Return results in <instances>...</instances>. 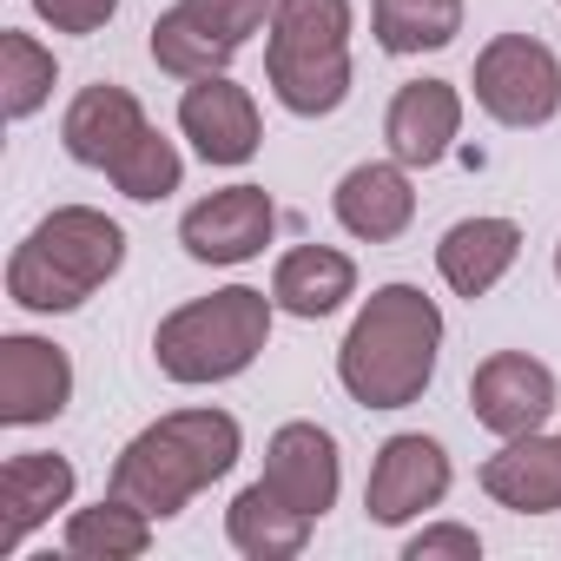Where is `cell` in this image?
<instances>
[{
    "instance_id": "obj_1",
    "label": "cell",
    "mask_w": 561,
    "mask_h": 561,
    "mask_svg": "<svg viewBox=\"0 0 561 561\" xmlns=\"http://www.w3.org/2000/svg\"><path fill=\"white\" fill-rule=\"evenodd\" d=\"M443 311L416 285H377L337 344V383L364 410H410L436 383Z\"/></svg>"
},
{
    "instance_id": "obj_2",
    "label": "cell",
    "mask_w": 561,
    "mask_h": 561,
    "mask_svg": "<svg viewBox=\"0 0 561 561\" xmlns=\"http://www.w3.org/2000/svg\"><path fill=\"white\" fill-rule=\"evenodd\" d=\"M126 264V231L100 205H60L47 211L8 257V298L34 318L80 311L100 285H113Z\"/></svg>"
},
{
    "instance_id": "obj_3",
    "label": "cell",
    "mask_w": 561,
    "mask_h": 561,
    "mask_svg": "<svg viewBox=\"0 0 561 561\" xmlns=\"http://www.w3.org/2000/svg\"><path fill=\"white\" fill-rule=\"evenodd\" d=\"M244 456V430L225 410H172L159 423H146L119 462H113V495L139 502L152 522L179 515L198 489H211L218 476H231V462Z\"/></svg>"
},
{
    "instance_id": "obj_4",
    "label": "cell",
    "mask_w": 561,
    "mask_h": 561,
    "mask_svg": "<svg viewBox=\"0 0 561 561\" xmlns=\"http://www.w3.org/2000/svg\"><path fill=\"white\" fill-rule=\"evenodd\" d=\"M351 0H277L264 27V80L277 106L324 119L351 100Z\"/></svg>"
},
{
    "instance_id": "obj_5",
    "label": "cell",
    "mask_w": 561,
    "mask_h": 561,
    "mask_svg": "<svg viewBox=\"0 0 561 561\" xmlns=\"http://www.w3.org/2000/svg\"><path fill=\"white\" fill-rule=\"evenodd\" d=\"M271 318H277V305H271L264 291L225 285V291L192 298V305H179L172 318H159L152 357H159V370H165L172 383H192V390H198V383H231V377H244V370L264 357Z\"/></svg>"
},
{
    "instance_id": "obj_6",
    "label": "cell",
    "mask_w": 561,
    "mask_h": 561,
    "mask_svg": "<svg viewBox=\"0 0 561 561\" xmlns=\"http://www.w3.org/2000/svg\"><path fill=\"white\" fill-rule=\"evenodd\" d=\"M277 0H172L152 21V67L172 80L225 73L251 34H264Z\"/></svg>"
},
{
    "instance_id": "obj_7",
    "label": "cell",
    "mask_w": 561,
    "mask_h": 561,
    "mask_svg": "<svg viewBox=\"0 0 561 561\" xmlns=\"http://www.w3.org/2000/svg\"><path fill=\"white\" fill-rule=\"evenodd\" d=\"M476 106L495 119V126H548L561 113V60L548 41L535 34H495L482 54H476Z\"/></svg>"
},
{
    "instance_id": "obj_8",
    "label": "cell",
    "mask_w": 561,
    "mask_h": 561,
    "mask_svg": "<svg viewBox=\"0 0 561 561\" xmlns=\"http://www.w3.org/2000/svg\"><path fill=\"white\" fill-rule=\"evenodd\" d=\"M449 482H456L449 449H443L436 436H423V430H403V436H390V443L377 449V462H370L364 515H370L377 528H403V522H416L423 508H443Z\"/></svg>"
},
{
    "instance_id": "obj_9",
    "label": "cell",
    "mask_w": 561,
    "mask_h": 561,
    "mask_svg": "<svg viewBox=\"0 0 561 561\" xmlns=\"http://www.w3.org/2000/svg\"><path fill=\"white\" fill-rule=\"evenodd\" d=\"M179 133L192 139V152H198L205 165H251L257 146H264L257 100H251L231 73L185 80V93H179Z\"/></svg>"
},
{
    "instance_id": "obj_10",
    "label": "cell",
    "mask_w": 561,
    "mask_h": 561,
    "mask_svg": "<svg viewBox=\"0 0 561 561\" xmlns=\"http://www.w3.org/2000/svg\"><path fill=\"white\" fill-rule=\"evenodd\" d=\"M554 370L541 364V357H528V351H495V357H482L476 364V377H469V410H476V423L489 430V436H528V430H541L548 416H554Z\"/></svg>"
},
{
    "instance_id": "obj_11",
    "label": "cell",
    "mask_w": 561,
    "mask_h": 561,
    "mask_svg": "<svg viewBox=\"0 0 561 561\" xmlns=\"http://www.w3.org/2000/svg\"><path fill=\"white\" fill-rule=\"evenodd\" d=\"M277 502H291L298 515L324 522L337 508V489H344V456H337V436L324 423H285L271 443H264V476H257Z\"/></svg>"
},
{
    "instance_id": "obj_12",
    "label": "cell",
    "mask_w": 561,
    "mask_h": 561,
    "mask_svg": "<svg viewBox=\"0 0 561 561\" xmlns=\"http://www.w3.org/2000/svg\"><path fill=\"white\" fill-rule=\"evenodd\" d=\"M271 231H277V205L264 185H225L179 218V244L198 264H244L271 244Z\"/></svg>"
},
{
    "instance_id": "obj_13",
    "label": "cell",
    "mask_w": 561,
    "mask_h": 561,
    "mask_svg": "<svg viewBox=\"0 0 561 561\" xmlns=\"http://www.w3.org/2000/svg\"><path fill=\"white\" fill-rule=\"evenodd\" d=\"M67 403H73V357L54 337H34V331L0 337V423L34 430V423H54Z\"/></svg>"
},
{
    "instance_id": "obj_14",
    "label": "cell",
    "mask_w": 561,
    "mask_h": 561,
    "mask_svg": "<svg viewBox=\"0 0 561 561\" xmlns=\"http://www.w3.org/2000/svg\"><path fill=\"white\" fill-rule=\"evenodd\" d=\"M73 462L60 449H21L8 456V469H0V548H21L34 528H47L60 508H73Z\"/></svg>"
},
{
    "instance_id": "obj_15",
    "label": "cell",
    "mask_w": 561,
    "mask_h": 561,
    "mask_svg": "<svg viewBox=\"0 0 561 561\" xmlns=\"http://www.w3.org/2000/svg\"><path fill=\"white\" fill-rule=\"evenodd\" d=\"M331 211H337V225H344L351 238H364V244L403 238L410 218H416L410 165H403V159H364V165H351V172L337 179V192H331Z\"/></svg>"
},
{
    "instance_id": "obj_16",
    "label": "cell",
    "mask_w": 561,
    "mask_h": 561,
    "mask_svg": "<svg viewBox=\"0 0 561 561\" xmlns=\"http://www.w3.org/2000/svg\"><path fill=\"white\" fill-rule=\"evenodd\" d=\"M522 257V225L515 218H495V211H476V218H456L443 238H436V271L456 298H489L502 277L515 271Z\"/></svg>"
},
{
    "instance_id": "obj_17",
    "label": "cell",
    "mask_w": 561,
    "mask_h": 561,
    "mask_svg": "<svg viewBox=\"0 0 561 561\" xmlns=\"http://www.w3.org/2000/svg\"><path fill=\"white\" fill-rule=\"evenodd\" d=\"M383 139H390V159H403V165H443L449 146L462 139V93L449 80L397 87V100L383 113Z\"/></svg>"
},
{
    "instance_id": "obj_18",
    "label": "cell",
    "mask_w": 561,
    "mask_h": 561,
    "mask_svg": "<svg viewBox=\"0 0 561 561\" xmlns=\"http://www.w3.org/2000/svg\"><path fill=\"white\" fill-rule=\"evenodd\" d=\"M482 495L515 515H554L561 508V436H548V430L508 436L482 462Z\"/></svg>"
},
{
    "instance_id": "obj_19",
    "label": "cell",
    "mask_w": 561,
    "mask_h": 561,
    "mask_svg": "<svg viewBox=\"0 0 561 561\" xmlns=\"http://www.w3.org/2000/svg\"><path fill=\"white\" fill-rule=\"evenodd\" d=\"M146 126H152V119H146V106H139L126 87L100 80V87H87V93L67 106V119H60V146H67V159H73V165L113 172V159H119Z\"/></svg>"
},
{
    "instance_id": "obj_20",
    "label": "cell",
    "mask_w": 561,
    "mask_h": 561,
    "mask_svg": "<svg viewBox=\"0 0 561 561\" xmlns=\"http://www.w3.org/2000/svg\"><path fill=\"white\" fill-rule=\"evenodd\" d=\"M344 298H357V264L337 244H298V251L277 257V271H271V305L285 318L318 324V318L344 311Z\"/></svg>"
},
{
    "instance_id": "obj_21",
    "label": "cell",
    "mask_w": 561,
    "mask_h": 561,
    "mask_svg": "<svg viewBox=\"0 0 561 561\" xmlns=\"http://www.w3.org/2000/svg\"><path fill=\"white\" fill-rule=\"evenodd\" d=\"M311 528H318L311 515H298L291 502H277L264 482L238 489L231 508H225V535H231V548L244 561H291V554H305Z\"/></svg>"
},
{
    "instance_id": "obj_22",
    "label": "cell",
    "mask_w": 561,
    "mask_h": 561,
    "mask_svg": "<svg viewBox=\"0 0 561 561\" xmlns=\"http://www.w3.org/2000/svg\"><path fill=\"white\" fill-rule=\"evenodd\" d=\"M146 548H152V515L126 495H106L67 515V554L80 561H139Z\"/></svg>"
},
{
    "instance_id": "obj_23",
    "label": "cell",
    "mask_w": 561,
    "mask_h": 561,
    "mask_svg": "<svg viewBox=\"0 0 561 561\" xmlns=\"http://www.w3.org/2000/svg\"><path fill=\"white\" fill-rule=\"evenodd\" d=\"M370 34L383 54H443L462 34V0H370Z\"/></svg>"
},
{
    "instance_id": "obj_24",
    "label": "cell",
    "mask_w": 561,
    "mask_h": 561,
    "mask_svg": "<svg viewBox=\"0 0 561 561\" xmlns=\"http://www.w3.org/2000/svg\"><path fill=\"white\" fill-rule=\"evenodd\" d=\"M54 80H60V60H54L34 34H21V27L0 34V106H8L14 126L34 119V113L54 100Z\"/></svg>"
},
{
    "instance_id": "obj_25",
    "label": "cell",
    "mask_w": 561,
    "mask_h": 561,
    "mask_svg": "<svg viewBox=\"0 0 561 561\" xmlns=\"http://www.w3.org/2000/svg\"><path fill=\"white\" fill-rule=\"evenodd\" d=\"M133 205H159V198H172L179 192V179H185V159H179V146L159 133V126H146L119 159H113V172H106Z\"/></svg>"
},
{
    "instance_id": "obj_26",
    "label": "cell",
    "mask_w": 561,
    "mask_h": 561,
    "mask_svg": "<svg viewBox=\"0 0 561 561\" xmlns=\"http://www.w3.org/2000/svg\"><path fill=\"white\" fill-rule=\"evenodd\" d=\"M482 554V535L469 522H430L403 541V561H476Z\"/></svg>"
},
{
    "instance_id": "obj_27",
    "label": "cell",
    "mask_w": 561,
    "mask_h": 561,
    "mask_svg": "<svg viewBox=\"0 0 561 561\" xmlns=\"http://www.w3.org/2000/svg\"><path fill=\"white\" fill-rule=\"evenodd\" d=\"M34 14H41L54 34H100V27L119 14V0H34Z\"/></svg>"
},
{
    "instance_id": "obj_28",
    "label": "cell",
    "mask_w": 561,
    "mask_h": 561,
    "mask_svg": "<svg viewBox=\"0 0 561 561\" xmlns=\"http://www.w3.org/2000/svg\"><path fill=\"white\" fill-rule=\"evenodd\" d=\"M554 277H561V244H554Z\"/></svg>"
}]
</instances>
